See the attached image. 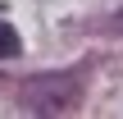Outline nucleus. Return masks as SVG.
Returning a JSON list of instances; mask_svg holds the SVG:
<instances>
[{"label":"nucleus","instance_id":"1","mask_svg":"<svg viewBox=\"0 0 123 119\" xmlns=\"http://www.w3.org/2000/svg\"><path fill=\"white\" fill-rule=\"evenodd\" d=\"M82 73L64 69V73H41V78H27L23 92H18V105L27 115H73L78 101H82Z\"/></svg>","mask_w":123,"mask_h":119},{"label":"nucleus","instance_id":"2","mask_svg":"<svg viewBox=\"0 0 123 119\" xmlns=\"http://www.w3.org/2000/svg\"><path fill=\"white\" fill-rule=\"evenodd\" d=\"M5 55H18V37H14L9 23H0V60H5Z\"/></svg>","mask_w":123,"mask_h":119},{"label":"nucleus","instance_id":"3","mask_svg":"<svg viewBox=\"0 0 123 119\" xmlns=\"http://www.w3.org/2000/svg\"><path fill=\"white\" fill-rule=\"evenodd\" d=\"M110 32H114V37H123V9L114 14V18H110Z\"/></svg>","mask_w":123,"mask_h":119}]
</instances>
